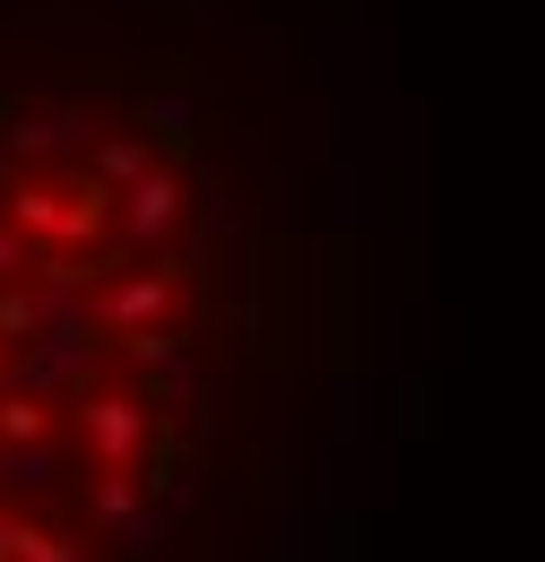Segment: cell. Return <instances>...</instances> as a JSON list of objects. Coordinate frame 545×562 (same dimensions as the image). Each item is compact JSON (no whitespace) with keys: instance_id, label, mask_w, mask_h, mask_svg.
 I'll return each instance as SVG.
<instances>
[{"instance_id":"obj_1","label":"cell","mask_w":545,"mask_h":562,"mask_svg":"<svg viewBox=\"0 0 545 562\" xmlns=\"http://www.w3.org/2000/svg\"><path fill=\"white\" fill-rule=\"evenodd\" d=\"M78 432H87V450H96L104 468H122L138 450V398H113V390L87 398V407H78Z\"/></svg>"},{"instance_id":"obj_2","label":"cell","mask_w":545,"mask_h":562,"mask_svg":"<svg viewBox=\"0 0 545 562\" xmlns=\"http://www.w3.org/2000/svg\"><path fill=\"white\" fill-rule=\"evenodd\" d=\"M44 432H53V416H44L35 398H9V407H0V441H44Z\"/></svg>"},{"instance_id":"obj_3","label":"cell","mask_w":545,"mask_h":562,"mask_svg":"<svg viewBox=\"0 0 545 562\" xmlns=\"http://www.w3.org/2000/svg\"><path fill=\"white\" fill-rule=\"evenodd\" d=\"M131 510H138L131 476H104V485H96V519H131Z\"/></svg>"},{"instance_id":"obj_4","label":"cell","mask_w":545,"mask_h":562,"mask_svg":"<svg viewBox=\"0 0 545 562\" xmlns=\"http://www.w3.org/2000/svg\"><path fill=\"white\" fill-rule=\"evenodd\" d=\"M18 562H78V554H69L62 537H44V528H35V537H26V554H18Z\"/></svg>"}]
</instances>
